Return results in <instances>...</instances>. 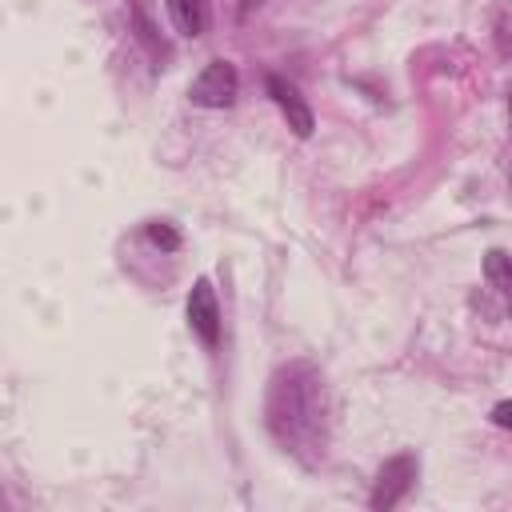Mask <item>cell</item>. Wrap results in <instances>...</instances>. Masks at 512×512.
<instances>
[{"label": "cell", "instance_id": "12", "mask_svg": "<svg viewBox=\"0 0 512 512\" xmlns=\"http://www.w3.org/2000/svg\"><path fill=\"white\" fill-rule=\"evenodd\" d=\"M508 316H512V292H508Z\"/></svg>", "mask_w": 512, "mask_h": 512}, {"label": "cell", "instance_id": "8", "mask_svg": "<svg viewBox=\"0 0 512 512\" xmlns=\"http://www.w3.org/2000/svg\"><path fill=\"white\" fill-rule=\"evenodd\" d=\"M132 24H136L140 44H144L148 52L164 56V44H160V36H156V24H152V16H148V4H144V0H132Z\"/></svg>", "mask_w": 512, "mask_h": 512}, {"label": "cell", "instance_id": "4", "mask_svg": "<svg viewBox=\"0 0 512 512\" xmlns=\"http://www.w3.org/2000/svg\"><path fill=\"white\" fill-rule=\"evenodd\" d=\"M184 312H188V324H192V332L200 336V344L216 348V344H220V304H216V288H212L208 280H196V284H192Z\"/></svg>", "mask_w": 512, "mask_h": 512}, {"label": "cell", "instance_id": "7", "mask_svg": "<svg viewBox=\"0 0 512 512\" xmlns=\"http://www.w3.org/2000/svg\"><path fill=\"white\" fill-rule=\"evenodd\" d=\"M484 276H488L492 288H500V292L508 296V292H512V252L492 248V252L484 256Z\"/></svg>", "mask_w": 512, "mask_h": 512}, {"label": "cell", "instance_id": "10", "mask_svg": "<svg viewBox=\"0 0 512 512\" xmlns=\"http://www.w3.org/2000/svg\"><path fill=\"white\" fill-rule=\"evenodd\" d=\"M492 420H496L500 428H512V400H500V404L492 408Z\"/></svg>", "mask_w": 512, "mask_h": 512}, {"label": "cell", "instance_id": "9", "mask_svg": "<svg viewBox=\"0 0 512 512\" xmlns=\"http://www.w3.org/2000/svg\"><path fill=\"white\" fill-rule=\"evenodd\" d=\"M148 236H152V244H160L164 252H176V248H180V236H176L168 224H160V220H156V224H148Z\"/></svg>", "mask_w": 512, "mask_h": 512}, {"label": "cell", "instance_id": "11", "mask_svg": "<svg viewBox=\"0 0 512 512\" xmlns=\"http://www.w3.org/2000/svg\"><path fill=\"white\" fill-rule=\"evenodd\" d=\"M260 4H264V0H244V4H240V16H248V12L260 8Z\"/></svg>", "mask_w": 512, "mask_h": 512}, {"label": "cell", "instance_id": "1", "mask_svg": "<svg viewBox=\"0 0 512 512\" xmlns=\"http://www.w3.org/2000/svg\"><path fill=\"white\" fill-rule=\"evenodd\" d=\"M268 432L304 464H320L328 448V384L320 368L296 360L268 380Z\"/></svg>", "mask_w": 512, "mask_h": 512}, {"label": "cell", "instance_id": "5", "mask_svg": "<svg viewBox=\"0 0 512 512\" xmlns=\"http://www.w3.org/2000/svg\"><path fill=\"white\" fill-rule=\"evenodd\" d=\"M268 96L280 104V112L288 116V128L296 132V136H312V108L300 100V92H296V84H288L284 76H268Z\"/></svg>", "mask_w": 512, "mask_h": 512}, {"label": "cell", "instance_id": "6", "mask_svg": "<svg viewBox=\"0 0 512 512\" xmlns=\"http://www.w3.org/2000/svg\"><path fill=\"white\" fill-rule=\"evenodd\" d=\"M168 12H172V20H176V28H180L184 36H200L204 24H208L204 0H168Z\"/></svg>", "mask_w": 512, "mask_h": 512}, {"label": "cell", "instance_id": "3", "mask_svg": "<svg viewBox=\"0 0 512 512\" xmlns=\"http://www.w3.org/2000/svg\"><path fill=\"white\" fill-rule=\"evenodd\" d=\"M416 472H420V464H416V456H412V452H400V456L384 460V468H380V476H376V488H372V500H368V504H372L376 512L396 508V504L412 492Z\"/></svg>", "mask_w": 512, "mask_h": 512}, {"label": "cell", "instance_id": "2", "mask_svg": "<svg viewBox=\"0 0 512 512\" xmlns=\"http://www.w3.org/2000/svg\"><path fill=\"white\" fill-rule=\"evenodd\" d=\"M236 92H240V76H236V64H228V60H208L188 88L192 104H200V108H228L236 100Z\"/></svg>", "mask_w": 512, "mask_h": 512}]
</instances>
